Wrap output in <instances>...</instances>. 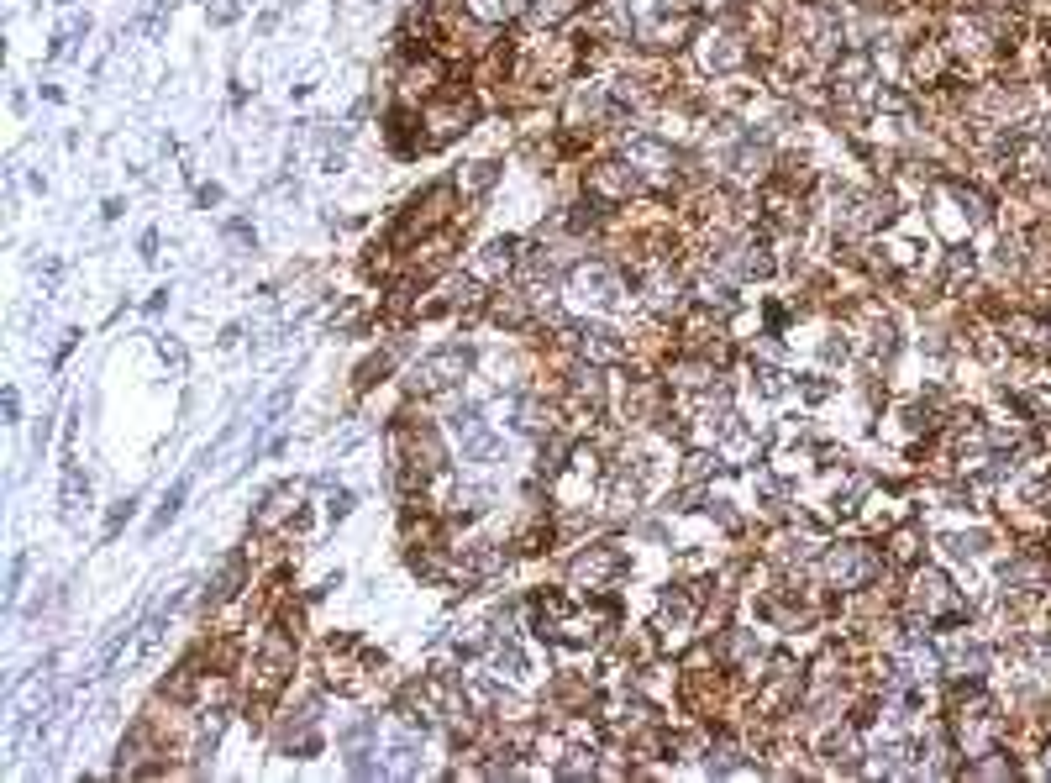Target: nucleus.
Masks as SVG:
<instances>
[{
	"label": "nucleus",
	"instance_id": "nucleus-1",
	"mask_svg": "<svg viewBox=\"0 0 1051 783\" xmlns=\"http://www.w3.org/2000/svg\"><path fill=\"white\" fill-rule=\"evenodd\" d=\"M626 573H631V552L615 542V537H600V542L584 537V542H573L568 563H563V579H568V589L579 594V600H584V594H589V600H594V594H610L615 584L626 579Z\"/></svg>",
	"mask_w": 1051,
	"mask_h": 783
},
{
	"label": "nucleus",
	"instance_id": "nucleus-2",
	"mask_svg": "<svg viewBox=\"0 0 1051 783\" xmlns=\"http://www.w3.org/2000/svg\"><path fill=\"white\" fill-rule=\"evenodd\" d=\"M473 368H479V353H473L468 342H442L405 368V395L410 400H437L447 389H463V379H473Z\"/></svg>",
	"mask_w": 1051,
	"mask_h": 783
},
{
	"label": "nucleus",
	"instance_id": "nucleus-3",
	"mask_svg": "<svg viewBox=\"0 0 1051 783\" xmlns=\"http://www.w3.org/2000/svg\"><path fill=\"white\" fill-rule=\"evenodd\" d=\"M883 568H889V558L873 542H826V552L815 563V579L836 594H857V589H878Z\"/></svg>",
	"mask_w": 1051,
	"mask_h": 783
},
{
	"label": "nucleus",
	"instance_id": "nucleus-4",
	"mask_svg": "<svg viewBox=\"0 0 1051 783\" xmlns=\"http://www.w3.org/2000/svg\"><path fill=\"white\" fill-rule=\"evenodd\" d=\"M579 190H584L594 205H605V211L615 216V211H626V205L642 200V195H647V184H642V174H636L621 153L610 148V153H600L594 163H584Z\"/></svg>",
	"mask_w": 1051,
	"mask_h": 783
},
{
	"label": "nucleus",
	"instance_id": "nucleus-5",
	"mask_svg": "<svg viewBox=\"0 0 1051 783\" xmlns=\"http://www.w3.org/2000/svg\"><path fill=\"white\" fill-rule=\"evenodd\" d=\"M473 121H479V95L473 90H458L452 85L447 95H437V100H426L421 106V137H426V153H437V148H447V142H458Z\"/></svg>",
	"mask_w": 1051,
	"mask_h": 783
},
{
	"label": "nucleus",
	"instance_id": "nucleus-6",
	"mask_svg": "<svg viewBox=\"0 0 1051 783\" xmlns=\"http://www.w3.org/2000/svg\"><path fill=\"white\" fill-rule=\"evenodd\" d=\"M652 631H657V642H663V652H684L689 642H699V600L684 579L657 594Z\"/></svg>",
	"mask_w": 1051,
	"mask_h": 783
},
{
	"label": "nucleus",
	"instance_id": "nucleus-7",
	"mask_svg": "<svg viewBox=\"0 0 1051 783\" xmlns=\"http://www.w3.org/2000/svg\"><path fill=\"white\" fill-rule=\"evenodd\" d=\"M247 589H253V552L237 547V552H226V558H221L211 573H205L200 615H221V610H232Z\"/></svg>",
	"mask_w": 1051,
	"mask_h": 783
},
{
	"label": "nucleus",
	"instance_id": "nucleus-8",
	"mask_svg": "<svg viewBox=\"0 0 1051 783\" xmlns=\"http://www.w3.org/2000/svg\"><path fill=\"white\" fill-rule=\"evenodd\" d=\"M573 353L584 363H600V368H621L631 358V337L626 326H615L610 316H579V332H573Z\"/></svg>",
	"mask_w": 1051,
	"mask_h": 783
},
{
	"label": "nucleus",
	"instance_id": "nucleus-9",
	"mask_svg": "<svg viewBox=\"0 0 1051 783\" xmlns=\"http://www.w3.org/2000/svg\"><path fill=\"white\" fill-rule=\"evenodd\" d=\"M305 489L311 484H274V489H263V500L253 510V521H247V531L253 537H274V531H295L300 521V500H305Z\"/></svg>",
	"mask_w": 1051,
	"mask_h": 783
},
{
	"label": "nucleus",
	"instance_id": "nucleus-10",
	"mask_svg": "<svg viewBox=\"0 0 1051 783\" xmlns=\"http://www.w3.org/2000/svg\"><path fill=\"white\" fill-rule=\"evenodd\" d=\"M515 258H521V237H489L479 253H473V263H468V274L473 279H484L489 290L494 284H505L510 274H515Z\"/></svg>",
	"mask_w": 1051,
	"mask_h": 783
},
{
	"label": "nucleus",
	"instance_id": "nucleus-11",
	"mask_svg": "<svg viewBox=\"0 0 1051 783\" xmlns=\"http://www.w3.org/2000/svg\"><path fill=\"white\" fill-rule=\"evenodd\" d=\"M494 510V489L489 484H452L447 489V505H442V515L452 526H473V521H484V515Z\"/></svg>",
	"mask_w": 1051,
	"mask_h": 783
},
{
	"label": "nucleus",
	"instance_id": "nucleus-12",
	"mask_svg": "<svg viewBox=\"0 0 1051 783\" xmlns=\"http://www.w3.org/2000/svg\"><path fill=\"white\" fill-rule=\"evenodd\" d=\"M90 473H79L74 452H64V484H58V515H64V526L79 521V510H90Z\"/></svg>",
	"mask_w": 1051,
	"mask_h": 783
},
{
	"label": "nucleus",
	"instance_id": "nucleus-13",
	"mask_svg": "<svg viewBox=\"0 0 1051 783\" xmlns=\"http://www.w3.org/2000/svg\"><path fill=\"white\" fill-rule=\"evenodd\" d=\"M421 757H426L421 731L400 726V736L384 747V773H389V778H416V773H421Z\"/></svg>",
	"mask_w": 1051,
	"mask_h": 783
},
{
	"label": "nucleus",
	"instance_id": "nucleus-14",
	"mask_svg": "<svg viewBox=\"0 0 1051 783\" xmlns=\"http://www.w3.org/2000/svg\"><path fill=\"white\" fill-rule=\"evenodd\" d=\"M489 673L505 678V684H521L531 673V652L521 647V636H500V642L489 647Z\"/></svg>",
	"mask_w": 1051,
	"mask_h": 783
},
{
	"label": "nucleus",
	"instance_id": "nucleus-15",
	"mask_svg": "<svg viewBox=\"0 0 1051 783\" xmlns=\"http://www.w3.org/2000/svg\"><path fill=\"white\" fill-rule=\"evenodd\" d=\"M747 389L762 395V400H783V395H794V374L789 368H778V363H768V358H752L747 363Z\"/></svg>",
	"mask_w": 1051,
	"mask_h": 783
},
{
	"label": "nucleus",
	"instance_id": "nucleus-16",
	"mask_svg": "<svg viewBox=\"0 0 1051 783\" xmlns=\"http://www.w3.org/2000/svg\"><path fill=\"white\" fill-rule=\"evenodd\" d=\"M195 473H200V468L179 473V479L163 489V500H158V510H153V521H148V537H163V531L179 521V510H184V500H190V489H195Z\"/></svg>",
	"mask_w": 1051,
	"mask_h": 783
},
{
	"label": "nucleus",
	"instance_id": "nucleus-17",
	"mask_svg": "<svg viewBox=\"0 0 1051 783\" xmlns=\"http://www.w3.org/2000/svg\"><path fill=\"white\" fill-rule=\"evenodd\" d=\"M500 174H505V169H500L494 158H479V163H468V169L458 174V190H463L468 200H484L494 184H500Z\"/></svg>",
	"mask_w": 1051,
	"mask_h": 783
},
{
	"label": "nucleus",
	"instance_id": "nucleus-18",
	"mask_svg": "<svg viewBox=\"0 0 1051 783\" xmlns=\"http://www.w3.org/2000/svg\"><path fill=\"white\" fill-rule=\"evenodd\" d=\"M463 6H468V16H479V22L505 27V22H521L531 0H463Z\"/></svg>",
	"mask_w": 1051,
	"mask_h": 783
},
{
	"label": "nucleus",
	"instance_id": "nucleus-19",
	"mask_svg": "<svg viewBox=\"0 0 1051 783\" xmlns=\"http://www.w3.org/2000/svg\"><path fill=\"white\" fill-rule=\"evenodd\" d=\"M395 363H400V358L389 353V347H379L374 358H363V363H358V374H353V389H358V395H368V389H374V384H384L389 374H395Z\"/></svg>",
	"mask_w": 1051,
	"mask_h": 783
},
{
	"label": "nucleus",
	"instance_id": "nucleus-20",
	"mask_svg": "<svg viewBox=\"0 0 1051 783\" xmlns=\"http://www.w3.org/2000/svg\"><path fill=\"white\" fill-rule=\"evenodd\" d=\"M889 563H899V568H915L920 563V531L915 526H899L894 537H889V552H883Z\"/></svg>",
	"mask_w": 1051,
	"mask_h": 783
},
{
	"label": "nucleus",
	"instance_id": "nucleus-21",
	"mask_svg": "<svg viewBox=\"0 0 1051 783\" xmlns=\"http://www.w3.org/2000/svg\"><path fill=\"white\" fill-rule=\"evenodd\" d=\"M137 505H142L137 494H121V500H116V505L106 510V526H100V542H116L121 531H127V521H132V515H137Z\"/></svg>",
	"mask_w": 1051,
	"mask_h": 783
},
{
	"label": "nucleus",
	"instance_id": "nucleus-22",
	"mask_svg": "<svg viewBox=\"0 0 1051 783\" xmlns=\"http://www.w3.org/2000/svg\"><path fill=\"white\" fill-rule=\"evenodd\" d=\"M316 489H326V521H347V515H353V505H358V494L353 489H332L326 479H316Z\"/></svg>",
	"mask_w": 1051,
	"mask_h": 783
},
{
	"label": "nucleus",
	"instance_id": "nucleus-23",
	"mask_svg": "<svg viewBox=\"0 0 1051 783\" xmlns=\"http://www.w3.org/2000/svg\"><path fill=\"white\" fill-rule=\"evenodd\" d=\"M27 573H32V558H27V552H16L11 568H6V610L22 605V584H27Z\"/></svg>",
	"mask_w": 1051,
	"mask_h": 783
},
{
	"label": "nucleus",
	"instance_id": "nucleus-24",
	"mask_svg": "<svg viewBox=\"0 0 1051 783\" xmlns=\"http://www.w3.org/2000/svg\"><path fill=\"white\" fill-rule=\"evenodd\" d=\"M1009 773H1015V762L999 757V752L988 757V762H973V768H967V778H1009Z\"/></svg>",
	"mask_w": 1051,
	"mask_h": 783
},
{
	"label": "nucleus",
	"instance_id": "nucleus-25",
	"mask_svg": "<svg viewBox=\"0 0 1051 783\" xmlns=\"http://www.w3.org/2000/svg\"><path fill=\"white\" fill-rule=\"evenodd\" d=\"M158 358H163V363H169V368H174V374H184V363H190V358H184V347H179L174 337H158Z\"/></svg>",
	"mask_w": 1051,
	"mask_h": 783
},
{
	"label": "nucleus",
	"instance_id": "nucleus-26",
	"mask_svg": "<svg viewBox=\"0 0 1051 783\" xmlns=\"http://www.w3.org/2000/svg\"><path fill=\"white\" fill-rule=\"evenodd\" d=\"M48 442H53V416H37V426H32V452L37 458L48 452Z\"/></svg>",
	"mask_w": 1051,
	"mask_h": 783
},
{
	"label": "nucleus",
	"instance_id": "nucleus-27",
	"mask_svg": "<svg viewBox=\"0 0 1051 783\" xmlns=\"http://www.w3.org/2000/svg\"><path fill=\"white\" fill-rule=\"evenodd\" d=\"M37 279H43V290L53 295V290H58V279H64V263H58V258H48V263H37Z\"/></svg>",
	"mask_w": 1051,
	"mask_h": 783
},
{
	"label": "nucleus",
	"instance_id": "nucleus-28",
	"mask_svg": "<svg viewBox=\"0 0 1051 783\" xmlns=\"http://www.w3.org/2000/svg\"><path fill=\"white\" fill-rule=\"evenodd\" d=\"M0 410H6V426H22V395H16V389L0 395Z\"/></svg>",
	"mask_w": 1051,
	"mask_h": 783
},
{
	"label": "nucleus",
	"instance_id": "nucleus-29",
	"mask_svg": "<svg viewBox=\"0 0 1051 783\" xmlns=\"http://www.w3.org/2000/svg\"><path fill=\"white\" fill-rule=\"evenodd\" d=\"M137 247H142V263H153V258H158V232H142Z\"/></svg>",
	"mask_w": 1051,
	"mask_h": 783
},
{
	"label": "nucleus",
	"instance_id": "nucleus-30",
	"mask_svg": "<svg viewBox=\"0 0 1051 783\" xmlns=\"http://www.w3.org/2000/svg\"><path fill=\"white\" fill-rule=\"evenodd\" d=\"M195 200H200V205H221V184H200Z\"/></svg>",
	"mask_w": 1051,
	"mask_h": 783
},
{
	"label": "nucleus",
	"instance_id": "nucleus-31",
	"mask_svg": "<svg viewBox=\"0 0 1051 783\" xmlns=\"http://www.w3.org/2000/svg\"><path fill=\"white\" fill-rule=\"evenodd\" d=\"M1046 768H1051V752H1046Z\"/></svg>",
	"mask_w": 1051,
	"mask_h": 783
}]
</instances>
